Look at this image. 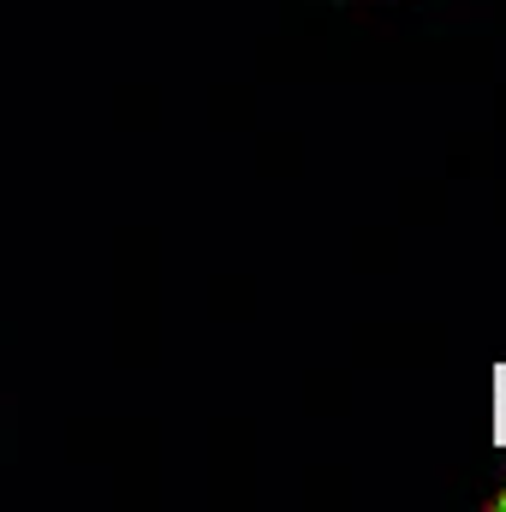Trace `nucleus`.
<instances>
[{"mask_svg": "<svg viewBox=\"0 0 506 512\" xmlns=\"http://www.w3.org/2000/svg\"><path fill=\"white\" fill-rule=\"evenodd\" d=\"M495 507H506V489H501V495H495Z\"/></svg>", "mask_w": 506, "mask_h": 512, "instance_id": "nucleus-1", "label": "nucleus"}]
</instances>
